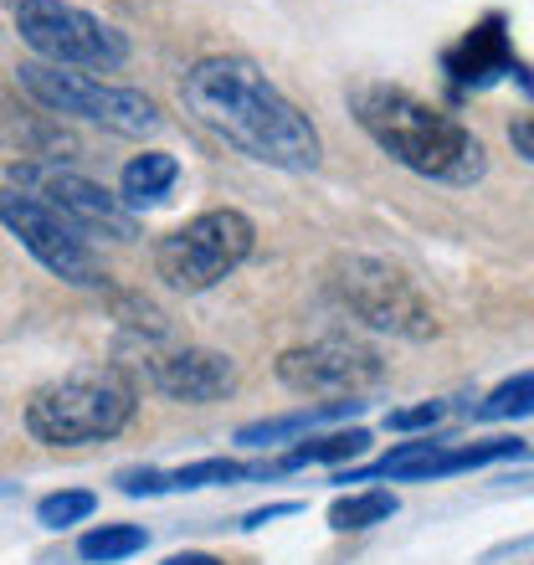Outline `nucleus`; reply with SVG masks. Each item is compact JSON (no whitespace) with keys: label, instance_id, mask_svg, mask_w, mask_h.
<instances>
[{"label":"nucleus","instance_id":"obj_8","mask_svg":"<svg viewBox=\"0 0 534 565\" xmlns=\"http://www.w3.org/2000/svg\"><path fill=\"white\" fill-rule=\"evenodd\" d=\"M6 185L36 195L42 206H52L62 222H73L77 232H88V237H108V242L139 237V222H134L129 201L104 191L98 180L77 175V170H62V164H11V170H6Z\"/></svg>","mask_w":534,"mask_h":565},{"label":"nucleus","instance_id":"obj_5","mask_svg":"<svg viewBox=\"0 0 534 565\" xmlns=\"http://www.w3.org/2000/svg\"><path fill=\"white\" fill-rule=\"evenodd\" d=\"M257 247V226L242 211L222 206V211H201L185 226H175L170 237H160L154 247V273H160L175 294H206L222 278L253 257Z\"/></svg>","mask_w":534,"mask_h":565},{"label":"nucleus","instance_id":"obj_6","mask_svg":"<svg viewBox=\"0 0 534 565\" xmlns=\"http://www.w3.org/2000/svg\"><path fill=\"white\" fill-rule=\"evenodd\" d=\"M21 42L52 67H83V73H119L129 62V36L98 15L67 0H21L15 6Z\"/></svg>","mask_w":534,"mask_h":565},{"label":"nucleus","instance_id":"obj_24","mask_svg":"<svg viewBox=\"0 0 534 565\" xmlns=\"http://www.w3.org/2000/svg\"><path fill=\"white\" fill-rule=\"evenodd\" d=\"M509 145H514L524 160L534 164V119H514V124H509Z\"/></svg>","mask_w":534,"mask_h":565},{"label":"nucleus","instance_id":"obj_14","mask_svg":"<svg viewBox=\"0 0 534 565\" xmlns=\"http://www.w3.org/2000/svg\"><path fill=\"white\" fill-rule=\"evenodd\" d=\"M175 180H180L175 154H164V149H145V154H134V160L124 164V201H129L134 211L160 206Z\"/></svg>","mask_w":534,"mask_h":565},{"label":"nucleus","instance_id":"obj_16","mask_svg":"<svg viewBox=\"0 0 534 565\" xmlns=\"http://www.w3.org/2000/svg\"><path fill=\"white\" fill-rule=\"evenodd\" d=\"M396 514V493L386 489H365V493H344L329 504V524L350 535V530H371V524H386Z\"/></svg>","mask_w":534,"mask_h":565},{"label":"nucleus","instance_id":"obj_22","mask_svg":"<svg viewBox=\"0 0 534 565\" xmlns=\"http://www.w3.org/2000/svg\"><path fill=\"white\" fill-rule=\"evenodd\" d=\"M170 489V473H154V468H129V473H119V493H129V499H139V493H164Z\"/></svg>","mask_w":534,"mask_h":565},{"label":"nucleus","instance_id":"obj_9","mask_svg":"<svg viewBox=\"0 0 534 565\" xmlns=\"http://www.w3.org/2000/svg\"><path fill=\"white\" fill-rule=\"evenodd\" d=\"M278 381L298 396H319V402H360L386 381V360L360 340H313L278 355Z\"/></svg>","mask_w":534,"mask_h":565},{"label":"nucleus","instance_id":"obj_15","mask_svg":"<svg viewBox=\"0 0 534 565\" xmlns=\"http://www.w3.org/2000/svg\"><path fill=\"white\" fill-rule=\"evenodd\" d=\"M530 443L520 437H489V443H462V447H442V458L427 468V478H447V473H468L483 462H504V458H524Z\"/></svg>","mask_w":534,"mask_h":565},{"label":"nucleus","instance_id":"obj_4","mask_svg":"<svg viewBox=\"0 0 534 565\" xmlns=\"http://www.w3.org/2000/svg\"><path fill=\"white\" fill-rule=\"evenodd\" d=\"M15 83L46 108V114H67V119H88L104 124L108 135L124 139H149L160 135V108L149 104L145 93L134 88H114L104 77L73 73V67H52V62H21Z\"/></svg>","mask_w":534,"mask_h":565},{"label":"nucleus","instance_id":"obj_13","mask_svg":"<svg viewBox=\"0 0 534 565\" xmlns=\"http://www.w3.org/2000/svg\"><path fill=\"white\" fill-rule=\"evenodd\" d=\"M365 402H319V406H303V412H288V417H273V422H253V427L237 431L242 447H273V443H288V437H303V431L324 427V422H340L350 412H360Z\"/></svg>","mask_w":534,"mask_h":565},{"label":"nucleus","instance_id":"obj_12","mask_svg":"<svg viewBox=\"0 0 534 565\" xmlns=\"http://www.w3.org/2000/svg\"><path fill=\"white\" fill-rule=\"evenodd\" d=\"M149 381L154 391H164L170 402H185V406H206V402H222L232 396L237 386V365L222 355V350H170V355H149Z\"/></svg>","mask_w":534,"mask_h":565},{"label":"nucleus","instance_id":"obj_23","mask_svg":"<svg viewBox=\"0 0 534 565\" xmlns=\"http://www.w3.org/2000/svg\"><path fill=\"white\" fill-rule=\"evenodd\" d=\"M303 504H267V509H253L247 520H242V530H263V524H273V520H288V514H298Z\"/></svg>","mask_w":534,"mask_h":565},{"label":"nucleus","instance_id":"obj_18","mask_svg":"<svg viewBox=\"0 0 534 565\" xmlns=\"http://www.w3.org/2000/svg\"><path fill=\"white\" fill-rule=\"evenodd\" d=\"M149 545V535L139 524H98L88 535L77 540V555L93 565H108V561H124V555H139Z\"/></svg>","mask_w":534,"mask_h":565},{"label":"nucleus","instance_id":"obj_1","mask_svg":"<svg viewBox=\"0 0 534 565\" xmlns=\"http://www.w3.org/2000/svg\"><path fill=\"white\" fill-rule=\"evenodd\" d=\"M180 104L206 135L288 175L319 164V129L247 57H201L180 83Z\"/></svg>","mask_w":534,"mask_h":565},{"label":"nucleus","instance_id":"obj_20","mask_svg":"<svg viewBox=\"0 0 534 565\" xmlns=\"http://www.w3.org/2000/svg\"><path fill=\"white\" fill-rule=\"evenodd\" d=\"M93 509H98V499L88 489H62V493H46L42 504H36V520L46 530H67V524L93 520Z\"/></svg>","mask_w":534,"mask_h":565},{"label":"nucleus","instance_id":"obj_11","mask_svg":"<svg viewBox=\"0 0 534 565\" xmlns=\"http://www.w3.org/2000/svg\"><path fill=\"white\" fill-rule=\"evenodd\" d=\"M442 73L452 77V88H462V93L493 88L499 77L520 73V57H514V42H509L504 15L489 11L478 26L462 31V42H452L442 52Z\"/></svg>","mask_w":534,"mask_h":565},{"label":"nucleus","instance_id":"obj_17","mask_svg":"<svg viewBox=\"0 0 534 565\" xmlns=\"http://www.w3.org/2000/svg\"><path fill=\"white\" fill-rule=\"evenodd\" d=\"M371 447V431L365 427H350V431H329V437H309V443H298L282 468H309V462H350L360 458Z\"/></svg>","mask_w":534,"mask_h":565},{"label":"nucleus","instance_id":"obj_2","mask_svg":"<svg viewBox=\"0 0 534 565\" xmlns=\"http://www.w3.org/2000/svg\"><path fill=\"white\" fill-rule=\"evenodd\" d=\"M350 114L396 164H406L421 180L442 185H473L489 170V154L452 114L431 108L427 98L396 88V83H355Z\"/></svg>","mask_w":534,"mask_h":565},{"label":"nucleus","instance_id":"obj_7","mask_svg":"<svg viewBox=\"0 0 534 565\" xmlns=\"http://www.w3.org/2000/svg\"><path fill=\"white\" fill-rule=\"evenodd\" d=\"M329 288L360 324L381 329V334H396V340H431L437 334V313L421 298V288L400 268H391L386 257H340L329 273Z\"/></svg>","mask_w":534,"mask_h":565},{"label":"nucleus","instance_id":"obj_19","mask_svg":"<svg viewBox=\"0 0 534 565\" xmlns=\"http://www.w3.org/2000/svg\"><path fill=\"white\" fill-rule=\"evenodd\" d=\"M534 417V371L514 375L504 386H493L483 402L473 406V422H520Z\"/></svg>","mask_w":534,"mask_h":565},{"label":"nucleus","instance_id":"obj_10","mask_svg":"<svg viewBox=\"0 0 534 565\" xmlns=\"http://www.w3.org/2000/svg\"><path fill=\"white\" fill-rule=\"evenodd\" d=\"M0 216H6V232L36 257L52 278L73 282V288H98V282H104V268H98V257H93V247H88V232H77L73 222H62L57 211L42 206L36 195L6 185Z\"/></svg>","mask_w":534,"mask_h":565},{"label":"nucleus","instance_id":"obj_3","mask_svg":"<svg viewBox=\"0 0 534 565\" xmlns=\"http://www.w3.org/2000/svg\"><path fill=\"white\" fill-rule=\"evenodd\" d=\"M134 417V386L114 365L46 381L26 402V431L46 447H88L119 437Z\"/></svg>","mask_w":534,"mask_h":565},{"label":"nucleus","instance_id":"obj_21","mask_svg":"<svg viewBox=\"0 0 534 565\" xmlns=\"http://www.w3.org/2000/svg\"><path fill=\"white\" fill-rule=\"evenodd\" d=\"M447 417V402H416V406H400V412H386V431H421V427H437Z\"/></svg>","mask_w":534,"mask_h":565},{"label":"nucleus","instance_id":"obj_25","mask_svg":"<svg viewBox=\"0 0 534 565\" xmlns=\"http://www.w3.org/2000/svg\"><path fill=\"white\" fill-rule=\"evenodd\" d=\"M164 565H226V561H216V555H195V551H185V555H170Z\"/></svg>","mask_w":534,"mask_h":565}]
</instances>
